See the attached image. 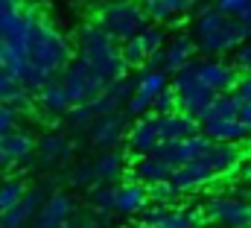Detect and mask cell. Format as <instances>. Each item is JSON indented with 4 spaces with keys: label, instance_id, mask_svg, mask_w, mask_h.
I'll list each match as a JSON object with an SVG mask.
<instances>
[{
    "label": "cell",
    "instance_id": "cell-1",
    "mask_svg": "<svg viewBox=\"0 0 251 228\" xmlns=\"http://www.w3.org/2000/svg\"><path fill=\"white\" fill-rule=\"evenodd\" d=\"M21 15L29 21V35H26V61L38 67L44 76H59L64 64L73 58V47L62 32L50 27V21L41 15V9L21 3Z\"/></svg>",
    "mask_w": 251,
    "mask_h": 228
},
{
    "label": "cell",
    "instance_id": "cell-2",
    "mask_svg": "<svg viewBox=\"0 0 251 228\" xmlns=\"http://www.w3.org/2000/svg\"><path fill=\"white\" fill-rule=\"evenodd\" d=\"M79 58H85L105 82L128 76V64L120 56V41H114L97 21L79 29Z\"/></svg>",
    "mask_w": 251,
    "mask_h": 228
},
{
    "label": "cell",
    "instance_id": "cell-3",
    "mask_svg": "<svg viewBox=\"0 0 251 228\" xmlns=\"http://www.w3.org/2000/svg\"><path fill=\"white\" fill-rule=\"evenodd\" d=\"M97 24H100L114 41H126V38L137 35L149 21H146L140 3H134V0H111V3H105V6L100 9Z\"/></svg>",
    "mask_w": 251,
    "mask_h": 228
},
{
    "label": "cell",
    "instance_id": "cell-4",
    "mask_svg": "<svg viewBox=\"0 0 251 228\" xmlns=\"http://www.w3.org/2000/svg\"><path fill=\"white\" fill-rule=\"evenodd\" d=\"M59 76H62V85H64V91H67L70 103H88V100H94L105 88V79L79 56L70 58Z\"/></svg>",
    "mask_w": 251,
    "mask_h": 228
},
{
    "label": "cell",
    "instance_id": "cell-5",
    "mask_svg": "<svg viewBox=\"0 0 251 228\" xmlns=\"http://www.w3.org/2000/svg\"><path fill=\"white\" fill-rule=\"evenodd\" d=\"M204 223L222 228H251V208L246 199L237 196H213L201 205Z\"/></svg>",
    "mask_w": 251,
    "mask_h": 228
},
{
    "label": "cell",
    "instance_id": "cell-6",
    "mask_svg": "<svg viewBox=\"0 0 251 228\" xmlns=\"http://www.w3.org/2000/svg\"><path fill=\"white\" fill-rule=\"evenodd\" d=\"M243 41H249V27L240 24L234 15H225V21H222L213 32L196 38V50L204 53V56H222V53L240 47Z\"/></svg>",
    "mask_w": 251,
    "mask_h": 228
},
{
    "label": "cell",
    "instance_id": "cell-7",
    "mask_svg": "<svg viewBox=\"0 0 251 228\" xmlns=\"http://www.w3.org/2000/svg\"><path fill=\"white\" fill-rule=\"evenodd\" d=\"M128 114L120 109V112L102 114V117H94L88 123V135H91V143L100 146V149H111L117 146L120 141L126 138V129H128Z\"/></svg>",
    "mask_w": 251,
    "mask_h": 228
},
{
    "label": "cell",
    "instance_id": "cell-8",
    "mask_svg": "<svg viewBox=\"0 0 251 228\" xmlns=\"http://www.w3.org/2000/svg\"><path fill=\"white\" fill-rule=\"evenodd\" d=\"M70 214H73V196L64 190H56V193L44 196L41 208L32 214L26 228H62L70 220Z\"/></svg>",
    "mask_w": 251,
    "mask_h": 228
},
{
    "label": "cell",
    "instance_id": "cell-9",
    "mask_svg": "<svg viewBox=\"0 0 251 228\" xmlns=\"http://www.w3.org/2000/svg\"><path fill=\"white\" fill-rule=\"evenodd\" d=\"M207 143H210V141H207L201 132H196V135L178 138V141H161L152 152L161 155V158H167L173 167H178V164H187L193 158H201V152L207 149Z\"/></svg>",
    "mask_w": 251,
    "mask_h": 228
},
{
    "label": "cell",
    "instance_id": "cell-10",
    "mask_svg": "<svg viewBox=\"0 0 251 228\" xmlns=\"http://www.w3.org/2000/svg\"><path fill=\"white\" fill-rule=\"evenodd\" d=\"M196 79L204 82L213 94H228L237 88V79H240V70L234 64H225V61H213V58H199V67H196Z\"/></svg>",
    "mask_w": 251,
    "mask_h": 228
},
{
    "label": "cell",
    "instance_id": "cell-11",
    "mask_svg": "<svg viewBox=\"0 0 251 228\" xmlns=\"http://www.w3.org/2000/svg\"><path fill=\"white\" fill-rule=\"evenodd\" d=\"M44 196H47L44 187H32V190L26 187L24 196H21L12 208H6V211L0 214V228H26L29 220H32V214L41 208Z\"/></svg>",
    "mask_w": 251,
    "mask_h": 228
},
{
    "label": "cell",
    "instance_id": "cell-12",
    "mask_svg": "<svg viewBox=\"0 0 251 228\" xmlns=\"http://www.w3.org/2000/svg\"><path fill=\"white\" fill-rule=\"evenodd\" d=\"M213 178H219V175L210 170L201 158H193L187 164H178V167H173V172H170V184H173L178 193L201 190V187H207Z\"/></svg>",
    "mask_w": 251,
    "mask_h": 228
},
{
    "label": "cell",
    "instance_id": "cell-13",
    "mask_svg": "<svg viewBox=\"0 0 251 228\" xmlns=\"http://www.w3.org/2000/svg\"><path fill=\"white\" fill-rule=\"evenodd\" d=\"M199 132L207 141H228V143H243L251 138V129L237 120V117H213V120H201Z\"/></svg>",
    "mask_w": 251,
    "mask_h": 228
},
{
    "label": "cell",
    "instance_id": "cell-14",
    "mask_svg": "<svg viewBox=\"0 0 251 228\" xmlns=\"http://www.w3.org/2000/svg\"><path fill=\"white\" fill-rule=\"evenodd\" d=\"M243 152H240V143H228V141H210L207 149L201 152V161L216 172V175H225L240 164Z\"/></svg>",
    "mask_w": 251,
    "mask_h": 228
},
{
    "label": "cell",
    "instance_id": "cell-15",
    "mask_svg": "<svg viewBox=\"0 0 251 228\" xmlns=\"http://www.w3.org/2000/svg\"><path fill=\"white\" fill-rule=\"evenodd\" d=\"M158 143H161V138H158V129H155V114L146 112L140 117H134V123L128 126V146H131V152L134 155H146Z\"/></svg>",
    "mask_w": 251,
    "mask_h": 228
},
{
    "label": "cell",
    "instance_id": "cell-16",
    "mask_svg": "<svg viewBox=\"0 0 251 228\" xmlns=\"http://www.w3.org/2000/svg\"><path fill=\"white\" fill-rule=\"evenodd\" d=\"M155 129H158V138L161 141H178V138L196 135L199 132V123L176 109V112H167V114H155Z\"/></svg>",
    "mask_w": 251,
    "mask_h": 228
},
{
    "label": "cell",
    "instance_id": "cell-17",
    "mask_svg": "<svg viewBox=\"0 0 251 228\" xmlns=\"http://www.w3.org/2000/svg\"><path fill=\"white\" fill-rule=\"evenodd\" d=\"M146 205H149L146 184H140V181H123V184L114 187V211H117V214L134 217V214H140Z\"/></svg>",
    "mask_w": 251,
    "mask_h": 228
},
{
    "label": "cell",
    "instance_id": "cell-18",
    "mask_svg": "<svg viewBox=\"0 0 251 228\" xmlns=\"http://www.w3.org/2000/svg\"><path fill=\"white\" fill-rule=\"evenodd\" d=\"M128 170H131V175H134V181H140V184H152V181H164V178H170L173 164H170L167 158L155 155V152H146V155H134V161H131Z\"/></svg>",
    "mask_w": 251,
    "mask_h": 228
},
{
    "label": "cell",
    "instance_id": "cell-19",
    "mask_svg": "<svg viewBox=\"0 0 251 228\" xmlns=\"http://www.w3.org/2000/svg\"><path fill=\"white\" fill-rule=\"evenodd\" d=\"M35 100H38L41 112H47L50 117H64V114H67V109H70L67 91H64V85H62V79H59V76L47 79V82L35 91Z\"/></svg>",
    "mask_w": 251,
    "mask_h": 228
},
{
    "label": "cell",
    "instance_id": "cell-20",
    "mask_svg": "<svg viewBox=\"0 0 251 228\" xmlns=\"http://www.w3.org/2000/svg\"><path fill=\"white\" fill-rule=\"evenodd\" d=\"M0 149L6 152L9 164H12V161H26V158L35 152V141H32L26 132H21V129H12V132L0 135Z\"/></svg>",
    "mask_w": 251,
    "mask_h": 228
},
{
    "label": "cell",
    "instance_id": "cell-21",
    "mask_svg": "<svg viewBox=\"0 0 251 228\" xmlns=\"http://www.w3.org/2000/svg\"><path fill=\"white\" fill-rule=\"evenodd\" d=\"M190 58H196V41H193L190 35H178V38L164 50V64H161V70L176 73L181 64H187Z\"/></svg>",
    "mask_w": 251,
    "mask_h": 228
},
{
    "label": "cell",
    "instance_id": "cell-22",
    "mask_svg": "<svg viewBox=\"0 0 251 228\" xmlns=\"http://www.w3.org/2000/svg\"><path fill=\"white\" fill-rule=\"evenodd\" d=\"M35 149H38L44 164H62V161H67L73 155V143H67L62 135H44L35 143Z\"/></svg>",
    "mask_w": 251,
    "mask_h": 228
},
{
    "label": "cell",
    "instance_id": "cell-23",
    "mask_svg": "<svg viewBox=\"0 0 251 228\" xmlns=\"http://www.w3.org/2000/svg\"><path fill=\"white\" fill-rule=\"evenodd\" d=\"M94 178H97V184H111V181H117L120 175H123L126 170V158L120 155V152H102L94 164Z\"/></svg>",
    "mask_w": 251,
    "mask_h": 228
},
{
    "label": "cell",
    "instance_id": "cell-24",
    "mask_svg": "<svg viewBox=\"0 0 251 228\" xmlns=\"http://www.w3.org/2000/svg\"><path fill=\"white\" fill-rule=\"evenodd\" d=\"M167 79H170V73L161 70V67H140V76H137V82H134V91H140L143 97L152 100V97L167 85Z\"/></svg>",
    "mask_w": 251,
    "mask_h": 228
},
{
    "label": "cell",
    "instance_id": "cell-25",
    "mask_svg": "<svg viewBox=\"0 0 251 228\" xmlns=\"http://www.w3.org/2000/svg\"><path fill=\"white\" fill-rule=\"evenodd\" d=\"M240 106H243V100H240L234 91H228V94H216V97L210 100V106H207V112H204L201 120H213V117H237Z\"/></svg>",
    "mask_w": 251,
    "mask_h": 228
},
{
    "label": "cell",
    "instance_id": "cell-26",
    "mask_svg": "<svg viewBox=\"0 0 251 228\" xmlns=\"http://www.w3.org/2000/svg\"><path fill=\"white\" fill-rule=\"evenodd\" d=\"M225 21V12H219L213 3H207V6H199L196 9V38L199 35H207V32H213L219 24Z\"/></svg>",
    "mask_w": 251,
    "mask_h": 228
},
{
    "label": "cell",
    "instance_id": "cell-27",
    "mask_svg": "<svg viewBox=\"0 0 251 228\" xmlns=\"http://www.w3.org/2000/svg\"><path fill=\"white\" fill-rule=\"evenodd\" d=\"M120 56L123 61L128 64V70H140L143 64H146V47H143V41H140V35H131V38H126L120 41Z\"/></svg>",
    "mask_w": 251,
    "mask_h": 228
},
{
    "label": "cell",
    "instance_id": "cell-28",
    "mask_svg": "<svg viewBox=\"0 0 251 228\" xmlns=\"http://www.w3.org/2000/svg\"><path fill=\"white\" fill-rule=\"evenodd\" d=\"M91 208L100 217L114 214V184H94V190H91Z\"/></svg>",
    "mask_w": 251,
    "mask_h": 228
},
{
    "label": "cell",
    "instance_id": "cell-29",
    "mask_svg": "<svg viewBox=\"0 0 251 228\" xmlns=\"http://www.w3.org/2000/svg\"><path fill=\"white\" fill-rule=\"evenodd\" d=\"M140 9H143L146 21H152V24H167V21H173V18L178 15V12L170 6V0H143Z\"/></svg>",
    "mask_w": 251,
    "mask_h": 228
},
{
    "label": "cell",
    "instance_id": "cell-30",
    "mask_svg": "<svg viewBox=\"0 0 251 228\" xmlns=\"http://www.w3.org/2000/svg\"><path fill=\"white\" fill-rule=\"evenodd\" d=\"M178 109V97H176V88L167 82L155 97H152V103H149V112L155 114H167V112H176Z\"/></svg>",
    "mask_w": 251,
    "mask_h": 228
},
{
    "label": "cell",
    "instance_id": "cell-31",
    "mask_svg": "<svg viewBox=\"0 0 251 228\" xmlns=\"http://www.w3.org/2000/svg\"><path fill=\"white\" fill-rule=\"evenodd\" d=\"M137 35H140V41H143V47H146V56L155 53V50H164V44H167V32L161 29V24H152V27L146 24Z\"/></svg>",
    "mask_w": 251,
    "mask_h": 228
},
{
    "label": "cell",
    "instance_id": "cell-32",
    "mask_svg": "<svg viewBox=\"0 0 251 228\" xmlns=\"http://www.w3.org/2000/svg\"><path fill=\"white\" fill-rule=\"evenodd\" d=\"M146 196H149V202H155V205H170V199H176L178 190L170 184V178H164V181L146 184Z\"/></svg>",
    "mask_w": 251,
    "mask_h": 228
},
{
    "label": "cell",
    "instance_id": "cell-33",
    "mask_svg": "<svg viewBox=\"0 0 251 228\" xmlns=\"http://www.w3.org/2000/svg\"><path fill=\"white\" fill-rule=\"evenodd\" d=\"M24 190H26V184L21 181V178H12V181H0V214L6 211V208H12L21 196H24Z\"/></svg>",
    "mask_w": 251,
    "mask_h": 228
},
{
    "label": "cell",
    "instance_id": "cell-34",
    "mask_svg": "<svg viewBox=\"0 0 251 228\" xmlns=\"http://www.w3.org/2000/svg\"><path fill=\"white\" fill-rule=\"evenodd\" d=\"M18 120H21V109L12 106V103H0V135L18 129Z\"/></svg>",
    "mask_w": 251,
    "mask_h": 228
},
{
    "label": "cell",
    "instance_id": "cell-35",
    "mask_svg": "<svg viewBox=\"0 0 251 228\" xmlns=\"http://www.w3.org/2000/svg\"><path fill=\"white\" fill-rule=\"evenodd\" d=\"M67 181H70V187H79V190H82V187L97 184V178H94V167H91V164H79L76 170L70 172V178H67Z\"/></svg>",
    "mask_w": 251,
    "mask_h": 228
},
{
    "label": "cell",
    "instance_id": "cell-36",
    "mask_svg": "<svg viewBox=\"0 0 251 228\" xmlns=\"http://www.w3.org/2000/svg\"><path fill=\"white\" fill-rule=\"evenodd\" d=\"M67 117H70L76 126L88 129V123L94 120V112H91V106H88V103H70V109H67Z\"/></svg>",
    "mask_w": 251,
    "mask_h": 228
},
{
    "label": "cell",
    "instance_id": "cell-37",
    "mask_svg": "<svg viewBox=\"0 0 251 228\" xmlns=\"http://www.w3.org/2000/svg\"><path fill=\"white\" fill-rule=\"evenodd\" d=\"M167 211H170L167 205H155V202H152L149 208H143V211H140V214H143V217H140V226H143V228H155L161 220H164V214H167Z\"/></svg>",
    "mask_w": 251,
    "mask_h": 228
},
{
    "label": "cell",
    "instance_id": "cell-38",
    "mask_svg": "<svg viewBox=\"0 0 251 228\" xmlns=\"http://www.w3.org/2000/svg\"><path fill=\"white\" fill-rule=\"evenodd\" d=\"M234 67L240 70V73H251V44H240V47H234Z\"/></svg>",
    "mask_w": 251,
    "mask_h": 228
},
{
    "label": "cell",
    "instance_id": "cell-39",
    "mask_svg": "<svg viewBox=\"0 0 251 228\" xmlns=\"http://www.w3.org/2000/svg\"><path fill=\"white\" fill-rule=\"evenodd\" d=\"M234 94L243 100V103H251V73H240V79H237V88H234Z\"/></svg>",
    "mask_w": 251,
    "mask_h": 228
},
{
    "label": "cell",
    "instance_id": "cell-40",
    "mask_svg": "<svg viewBox=\"0 0 251 228\" xmlns=\"http://www.w3.org/2000/svg\"><path fill=\"white\" fill-rule=\"evenodd\" d=\"M251 0H213V6L219 9V12H225V15H234L237 9H243V6H249Z\"/></svg>",
    "mask_w": 251,
    "mask_h": 228
},
{
    "label": "cell",
    "instance_id": "cell-41",
    "mask_svg": "<svg viewBox=\"0 0 251 228\" xmlns=\"http://www.w3.org/2000/svg\"><path fill=\"white\" fill-rule=\"evenodd\" d=\"M62 228H102L97 220H91V217H82V220H67Z\"/></svg>",
    "mask_w": 251,
    "mask_h": 228
},
{
    "label": "cell",
    "instance_id": "cell-42",
    "mask_svg": "<svg viewBox=\"0 0 251 228\" xmlns=\"http://www.w3.org/2000/svg\"><path fill=\"white\" fill-rule=\"evenodd\" d=\"M234 18L251 29V3H249V6H243V9H237V12H234Z\"/></svg>",
    "mask_w": 251,
    "mask_h": 228
},
{
    "label": "cell",
    "instance_id": "cell-43",
    "mask_svg": "<svg viewBox=\"0 0 251 228\" xmlns=\"http://www.w3.org/2000/svg\"><path fill=\"white\" fill-rule=\"evenodd\" d=\"M237 120H243L246 126L251 129V103H243L240 106V112H237Z\"/></svg>",
    "mask_w": 251,
    "mask_h": 228
},
{
    "label": "cell",
    "instance_id": "cell-44",
    "mask_svg": "<svg viewBox=\"0 0 251 228\" xmlns=\"http://www.w3.org/2000/svg\"><path fill=\"white\" fill-rule=\"evenodd\" d=\"M170 6L181 15V12H187V9H193V6H196V0H170Z\"/></svg>",
    "mask_w": 251,
    "mask_h": 228
},
{
    "label": "cell",
    "instance_id": "cell-45",
    "mask_svg": "<svg viewBox=\"0 0 251 228\" xmlns=\"http://www.w3.org/2000/svg\"><path fill=\"white\" fill-rule=\"evenodd\" d=\"M6 164H9V158H6V152H3V149H0V170H3V167H6Z\"/></svg>",
    "mask_w": 251,
    "mask_h": 228
},
{
    "label": "cell",
    "instance_id": "cell-46",
    "mask_svg": "<svg viewBox=\"0 0 251 228\" xmlns=\"http://www.w3.org/2000/svg\"><path fill=\"white\" fill-rule=\"evenodd\" d=\"M243 178H246V184H249V187H251V167H249V170H246V175H243Z\"/></svg>",
    "mask_w": 251,
    "mask_h": 228
},
{
    "label": "cell",
    "instance_id": "cell-47",
    "mask_svg": "<svg viewBox=\"0 0 251 228\" xmlns=\"http://www.w3.org/2000/svg\"><path fill=\"white\" fill-rule=\"evenodd\" d=\"M249 44H251V29H249Z\"/></svg>",
    "mask_w": 251,
    "mask_h": 228
},
{
    "label": "cell",
    "instance_id": "cell-48",
    "mask_svg": "<svg viewBox=\"0 0 251 228\" xmlns=\"http://www.w3.org/2000/svg\"><path fill=\"white\" fill-rule=\"evenodd\" d=\"M246 202H249V208H251V199H246Z\"/></svg>",
    "mask_w": 251,
    "mask_h": 228
},
{
    "label": "cell",
    "instance_id": "cell-49",
    "mask_svg": "<svg viewBox=\"0 0 251 228\" xmlns=\"http://www.w3.org/2000/svg\"><path fill=\"white\" fill-rule=\"evenodd\" d=\"M196 228H207V226H196Z\"/></svg>",
    "mask_w": 251,
    "mask_h": 228
}]
</instances>
